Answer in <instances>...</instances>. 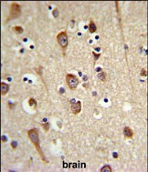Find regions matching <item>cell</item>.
I'll use <instances>...</instances> for the list:
<instances>
[{
	"mask_svg": "<svg viewBox=\"0 0 148 172\" xmlns=\"http://www.w3.org/2000/svg\"><path fill=\"white\" fill-rule=\"evenodd\" d=\"M28 137L29 138V140L31 141V143L34 145L36 150L39 154V156H40V158H41L43 162L44 163H49V161L46 159V157H45L42 149H41V147H40V141H39V137H38V129L37 128H32V129L28 130Z\"/></svg>",
	"mask_w": 148,
	"mask_h": 172,
	"instance_id": "1",
	"label": "cell"
},
{
	"mask_svg": "<svg viewBox=\"0 0 148 172\" xmlns=\"http://www.w3.org/2000/svg\"><path fill=\"white\" fill-rule=\"evenodd\" d=\"M20 15H21V6L16 2H12L9 9V16L7 18V22L18 18Z\"/></svg>",
	"mask_w": 148,
	"mask_h": 172,
	"instance_id": "2",
	"label": "cell"
},
{
	"mask_svg": "<svg viewBox=\"0 0 148 172\" xmlns=\"http://www.w3.org/2000/svg\"><path fill=\"white\" fill-rule=\"evenodd\" d=\"M57 41L59 43V45L61 47V48L65 50L68 48V44H69V40H68V35L66 33V31H62L59 32L57 35Z\"/></svg>",
	"mask_w": 148,
	"mask_h": 172,
	"instance_id": "3",
	"label": "cell"
},
{
	"mask_svg": "<svg viewBox=\"0 0 148 172\" xmlns=\"http://www.w3.org/2000/svg\"><path fill=\"white\" fill-rule=\"evenodd\" d=\"M66 82L71 90H75L79 85V79H78L77 76L73 74H67L66 75Z\"/></svg>",
	"mask_w": 148,
	"mask_h": 172,
	"instance_id": "4",
	"label": "cell"
},
{
	"mask_svg": "<svg viewBox=\"0 0 148 172\" xmlns=\"http://www.w3.org/2000/svg\"><path fill=\"white\" fill-rule=\"evenodd\" d=\"M71 112L74 115H79L81 111V101L78 100L76 101L75 99H71Z\"/></svg>",
	"mask_w": 148,
	"mask_h": 172,
	"instance_id": "5",
	"label": "cell"
},
{
	"mask_svg": "<svg viewBox=\"0 0 148 172\" xmlns=\"http://www.w3.org/2000/svg\"><path fill=\"white\" fill-rule=\"evenodd\" d=\"M123 136L126 138H134V132L129 127H124V128H123Z\"/></svg>",
	"mask_w": 148,
	"mask_h": 172,
	"instance_id": "6",
	"label": "cell"
},
{
	"mask_svg": "<svg viewBox=\"0 0 148 172\" xmlns=\"http://www.w3.org/2000/svg\"><path fill=\"white\" fill-rule=\"evenodd\" d=\"M0 86H1V95L5 96L7 92L9 91V85L5 82H2Z\"/></svg>",
	"mask_w": 148,
	"mask_h": 172,
	"instance_id": "7",
	"label": "cell"
},
{
	"mask_svg": "<svg viewBox=\"0 0 148 172\" xmlns=\"http://www.w3.org/2000/svg\"><path fill=\"white\" fill-rule=\"evenodd\" d=\"M96 31H97V27H96L95 23H94L92 20H91L90 21V25H89V32H90L91 34H93V33H95Z\"/></svg>",
	"mask_w": 148,
	"mask_h": 172,
	"instance_id": "8",
	"label": "cell"
},
{
	"mask_svg": "<svg viewBox=\"0 0 148 172\" xmlns=\"http://www.w3.org/2000/svg\"><path fill=\"white\" fill-rule=\"evenodd\" d=\"M13 31H14L16 34L20 35V34H22V33H23L24 29H23V28H22V27H20V26H16V27H14V28H13Z\"/></svg>",
	"mask_w": 148,
	"mask_h": 172,
	"instance_id": "9",
	"label": "cell"
},
{
	"mask_svg": "<svg viewBox=\"0 0 148 172\" xmlns=\"http://www.w3.org/2000/svg\"><path fill=\"white\" fill-rule=\"evenodd\" d=\"M28 105H29L30 107L33 106L34 108H37V107H38V103H37L35 98H33V97H30V98L28 99Z\"/></svg>",
	"mask_w": 148,
	"mask_h": 172,
	"instance_id": "10",
	"label": "cell"
},
{
	"mask_svg": "<svg viewBox=\"0 0 148 172\" xmlns=\"http://www.w3.org/2000/svg\"><path fill=\"white\" fill-rule=\"evenodd\" d=\"M98 78L101 80V81L105 82L106 81V73L105 72H103V71L100 72V73H99V75H98Z\"/></svg>",
	"mask_w": 148,
	"mask_h": 172,
	"instance_id": "11",
	"label": "cell"
},
{
	"mask_svg": "<svg viewBox=\"0 0 148 172\" xmlns=\"http://www.w3.org/2000/svg\"><path fill=\"white\" fill-rule=\"evenodd\" d=\"M100 171H101V172H105V171L112 172V171H113V169H112V168H111L110 166L106 165V166H104L103 168H101L100 169Z\"/></svg>",
	"mask_w": 148,
	"mask_h": 172,
	"instance_id": "12",
	"label": "cell"
},
{
	"mask_svg": "<svg viewBox=\"0 0 148 172\" xmlns=\"http://www.w3.org/2000/svg\"><path fill=\"white\" fill-rule=\"evenodd\" d=\"M49 126H50V124H49V122H46V123H42L41 124V127H42L43 129L46 131V132H48L49 130Z\"/></svg>",
	"mask_w": 148,
	"mask_h": 172,
	"instance_id": "13",
	"label": "cell"
},
{
	"mask_svg": "<svg viewBox=\"0 0 148 172\" xmlns=\"http://www.w3.org/2000/svg\"><path fill=\"white\" fill-rule=\"evenodd\" d=\"M59 9L58 8H54L53 9V11H52V15H53V16L55 17V18H57L58 16H59Z\"/></svg>",
	"mask_w": 148,
	"mask_h": 172,
	"instance_id": "14",
	"label": "cell"
},
{
	"mask_svg": "<svg viewBox=\"0 0 148 172\" xmlns=\"http://www.w3.org/2000/svg\"><path fill=\"white\" fill-rule=\"evenodd\" d=\"M11 148H12V149H16L17 148V141H15V140H13L12 142H11Z\"/></svg>",
	"mask_w": 148,
	"mask_h": 172,
	"instance_id": "15",
	"label": "cell"
},
{
	"mask_svg": "<svg viewBox=\"0 0 148 172\" xmlns=\"http://www.w3.org/2000/svg\"><path fill=\"white\" fill-rule=\"evenodd\" d=\"M140 76H147V72L144 68H142L141 73H140Z\"/></svg>",
	"mask_w": 148,
	"mask_h": 172,
	"instance_id": "16",
	"label": "cell"
},
{
	"mask_svg": "<svg viewBox=\"0 0 148 172\" xmlns=\"http://www.w3.org/2000/svg\"><path fill=\"white\" fill-rule=\"evenodd\" d=\"M92 55H93V56H94V60H95V61H96V60H98L99 57L101 56V54H96L94 51L92 52Z\"/></svg>",
	"mask_w": 148,
	"mask_h": 172,
	"instance_id": "17",
	"label": "cell"
},
{
	"mask_svg": "<svg viewBox=\"0 0 148 172\" xmlns=\"http://www.w3.org/2000/svg\"><path fill=\"white\" fill-rule=\"evenodd\" d=\"M37 70V73L40 76H42V67L41 66H39V68H38V69H36Z\"/></svg>",
	"mask_w": 148,
	"mask_h": 172,
	"instance_id": "18",
	"label": "cell"
},
{
	"mask_svg": "<svg viewBox=\"0 0 148 172\" xmlns=\"http://www.w3.org/2000/svg\"><path fill=\"white\" fill-rule=\"evenodd\" d=\"M15 106V104H11V103H8V108H10V109H12L13 108V107Z\"/></svg>",
	"mask_w": 148,
	"mask_h": 172,
	"instance_id": "19",
	"label": "cell"
},
{
	"mask_svg": "<svg viewBox=\"0 0 148 172\" xmlns=\"http://www.w3.org/2000/svg\"><path fill=\"white\" fill-rule=\"evenodd\" d=\"M1 140H2V142H6V141H7V138H6V136H2Z\"/></svg>",
	"mask_w": 148,
	"mask_h": 172,
	"instance_id": "20",
	"label": "cell"
}]
</instances>
